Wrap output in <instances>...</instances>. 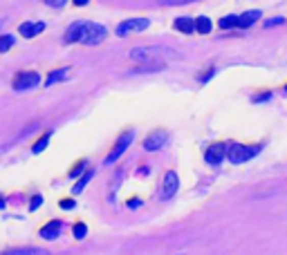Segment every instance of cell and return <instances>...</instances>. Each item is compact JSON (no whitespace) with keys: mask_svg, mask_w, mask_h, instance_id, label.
<instances>
[{"mask_svg":"<svg viewBox=\"0 0 287 255\" xmlns=\"http://www.w3.org/2000/svg\"><path fill=\"white\" fill-rule=\"evenodd\" d=\"M195 30H198L200 34H209L211 32V20L206 18V16H198V18H195Z\"/></svg>","mask_w":287,"mask_h":255,"instance_id":"20","label":"cell"},{"mask_svg":"<svg viewBox=\"0 0 287 255\" xmlns=\"http://www.w3.org/2000/svg\"><path fill=\"white\" fill-rule=\"evenodd\" d=\"M76 204H74V200H63L61 202V208H63V211H70V208H74Z\"/></svg>","mask_w":287,"mask_h":255,"instance_id":"28","label":"cell"},{"mask_svg":"<svg viewBox=\"0 0 287 255\" xmlns=\"http://www.w3.org/2000/svg\"><path fill=\"white\" fill-rule=\"evenodd\" d=\"M86 235H88V226L83 224V222H79V224L74 226V237H76V240H83Z\"/></svg>","mask_w":287,"mask_h":255,"instance_id":"23","label":"cell"},{"mask_svg":"<svg viewBox=\"0 0 287 255\" xmlns=\"http://www.w3.org/2000/svg\"><path fill=\"white\" fill-rule=\"evenodd\" d=\"M148 173H150V170H148V168H146V166H144V168H142V170H139V173H137V175H139V177H144V175H148Z\"/></svg>","mask_w":287,"mask_h":255,"instance_id":"32","label":"cell"},{"mask_svg":"<svg viewBox=\"0 0 287 255\" xmlns=\"http://www.w3.org/2000/svg\"><path fill=\"white\" fill-rule=\"evenodd\" d=\"M179 59V54L171 47H164V45H150V47H135L131 49V61H137V63H150V61H173Z\"/></svg>","mask_w":287,"mask_h":255,"instance_id":"1","label":"cell"},{"mask_svg":"<svg viewBox=\"0 0 287 255\" xmlns=\"http://www.w3.org/2000/svg\"><path fill=\"white\" fill-rule=\"evenodd\" d=\"M229 155V148L224 144H216V146H211L209 150H206V155H204V159L206 163H211V166H218L224 157Z\"/></svg>","mask_w":287,"mask_h":255,"instance_id":"9","label":"cell"},{"mask_svg":"<svg viewBox=\"0 0 287 255\" xmlns=\"http://www.w3.org/2000/svg\"><path fill=\"white\" fill-rule=\"evenodd\" d=\"M166 67V63H162V61H150V63H142L135 67V74H148V72H162Z\"/></svg>","mask_w":287,"mask_h":255,"instance_id":"14","label":"cell"},{"mask_svg":"<svg viewBox=\"0 0 287 255\" xmlns=\"http://www.w3.org/2000/svg\"><path fill=\"white\" fill-rule=\"evenodd\" d=\"M83 168H86V163H83V161H79L76 166L70 170V177H76V175H81V173H83Z\"/></svg>","mask_w":287,"mask_h":255,"instance_id":"25","label":"cell"},{"mask_svg":"<svg viewBox=\"0 0 287 255\" xmlns=\"http://www.w3.org/2000/svg\"><path fill=\"white\" fill-rule=\"evenodd\" d=\"M148 25H150V20L148 18H131V20H123L121 25H117V36H128V34H133V32H144V30H148Z\"/></svg>","mask_w":287,"mask_h":255,"instance_id":"5","label":"cell"},{"mask_svg":"<svg viewBox=\"0 0 287 255\" xmlns=\"http://www.w3.org/2000/svg\"><path fill=\"white\" fill-rule=\"evenodd\" d=\"M218 25L222 27V30H231V27H240V16H224V18H220V22Z\"/></svg>","mask_w":287,"mask_h":255,"instance_id":"19","label":"cell"},{"mask_svg":"<svg viewBox=\"0 0 287 255\" xmlns=\"http://www.w3.org/2000/svg\"><path fill=\"white\" fill-rule=\"evenodd\" d=\"M43 30H45V22H22V25L18 27L20 36H25V38H34L36 34H41Z\"/></svg>","mask_w":287,"mask_h":255,"instance_id":"12","label":"cell"},{"mask_svg":"<svg viewBox=\"0 0 287 255\" xmlns=\"http://www.w3.org/2000/svg\"><path fill=\"white\" fill-rule=\"evenodd\" d=\"M70 74V70L67 67H61V70H56V72H52V74L47 76V81H45V85H54V83H61V81H65V76Z\"/></svg>","mask_w":287,"mask_h":255,"instance_id":"18","label":"cell"},{"mask_svg":"<svg viewBox=\"0 0 287 255\" xmlns=\"http://www.w3.org/2000/svg\"><path fill=\"white\" fill-rule=\"evenodd\" d=\"M83 34H86V22L79 20V22H72L65 32V43H81L83 41Z\"/></svg>","mask_w":287,"mask_h":255,"instance_id":"10","label":"cell"},{"mask_svg":"<svg viewBox=\"0 0 287 255\" xmlns=\"http://www.w3.org/2000/svg\"><path fill=\"white\" fill-rule=\"evenodd\" d=\"M61 229H63V222L54 219V222L45 224L43 229H41V237H43V240H56V237L61 235Z\"/></svg>","mask_w":287,"mask_h":255,"instance_id":"11","label":"cell"},{"mask_svg":"<svg viewBox=\"0 0 287 255\" xmlns=\"http://www.w3.org/2000/svg\"><path fill=\"white\" fill-rule=\"evenodd\" d=\"M72 3H74V5H76V7H83V5H88V3H90V0H72Z\"/></svg>","mask_w":287,"mask_h":255,"instance_id":"30","label":"cell"},{"mask_svg":"<svg viewBox=\"0 0 287 255\" xmlns=\"http://www.w3.org/2000/svg\"><path fill=\"white\" fill-rule=\"evenodd\" d=\"M285 18H272V20H267V27H276V25H283Z\"/></svg>","mask_w":287,"mask_h":255,"instance_id":"29","label":"cell"},{"mask_svg":"<svg viewBox=\"0 0 287 255\" xmlns=\"http://www.w3.org/2000/svg\"><path fill=\"white\" fill-rule=\"evenodd\" d=\"M65 3H67V0H45V5H49V7H54V9L63 7Z\"/></svg>","mask_w":287,"mask_h":255,"instance_id":"27","label":"cell"},{"mask_svg":"<svg viewBox=\"0 0 287 255\" xmlns=\"http://www.w3.org/2000/svg\"><path fill=\"white\" fill-rule=\"evenodd\" d=\"M175 30L182 32V34H193L195 32V20L193 18H187V16H182V18L175 20Z\"/></svg>","mask_w":287,"mask_h":255,"instance_id":"15","label":"cell"},{"mask_svg":"<svg viewBox=\"0 0 287 255\" xmlns=\"http://www.w3.org/2000/svg\"><path fill=\"white\" fill-rule=\"evenodd\" d=\"M189 3H198V0H162V5H166V7H177V5H189Z\"/></svg>","mask_w":287,"mask_h":255,"instance_id":"24","label":"cell"},{"mask_svg":"<svg viewBox=\"0 0 287 255\" xmlns=\"http://www.w3.org/2000/svg\"><path fill=\"white\" fill-rule=\"evenodd\" d=\"M177 188H179L177 173L175 170H168V173L164 175V184H162V188H160V197L162 200H171V197L177 192Z\"/></svg>","mask_w":287,"mask_h":255,"instance_id":"6","label":"cell"},{"mask_svg":"<svg viewBox=\"0 0 287 255\" xmlns=\"http://www.w3.org/2000/svg\"><path fill=\"white\" fill-rule=\"evenodd\" d=\"M49 137H52V132H45L41 139L36 141V144H34V148H32V152L34 155H38V152H43L45 148H47V144H49Z\"/></svg>","mask_w":287,"mask_h":255,"instance_id":"21","label":"cell"},{"mask_svg":"<svg viewBox=\"0 0 287 255\" xmlns=\"http://www.w3.org/2000/svg\"><path fill=\"white\" fill-rule=\"evenodd\" d=\"M258 18H260V11H258V9L245 11V14H240V27H243V30H247V27H251Z\"/></svg>","mask_w":287,"mask_h":255,"instance_id":"16","label":"cell"},{"mask_svg":"<svg viewBox=\"0 0 287 255\" xmlns=\"http://www.w3.org/2000/svg\"><path fill=\"white\" fill-rule=\"evenodd\" d=\"M92 177H94V168L86 170V173H83V177L79 179V181H76V186H74V188H72V190H74V195H79V192H83V190H86V186L90 184V179H92Z\"/></svg>","mask_w":287,"mask_h":255,"instance_id":"17","label":"cell"},{"mask_svg":"<svg viewBox=\"0 0 287 255\" xmlns=\"http://www.w3.org/2000/svg\"><path fill=\"white\" fill-rule=\"evenodd\" d=\"M285 92H287V85H285Z\"/></svg>","mask_w":287,"mask_h":255,"instance_id":"33","label":"cell"},{"mask_svg":"<svg viewBox=\"0 0 287 255\" xmlns=\"http://www.w3.org/2000/svg\"><path fill=\"white\" fill-rule=\"evenodd\" d=\"M38 83H41V76H38L36 72H20V74L14 78V90L25 92V90H34Z\"/></svg>","mask_w":287,"mask_h":255,"instance_id":"7","label":"cell"},{"mask_svg":"<svg viewBox=\"0 0 287 255\" xmlns=\"http://www.w3.org/2000/svg\"><path fill=\"white\" fill-rule=\"evenodd\" d=\"M133 139H135V132H131V130H128V132H123L119 139H117V144H115V148L110 150V155L106 157V166H110V163H115L117 159H119V157L123 155V152H126L128 148H131V144H133Z\"/></svg>","mask_w":287,"mask_h":255,"instance_id":"3","label":"cell"},{"mask_svg":"<svg viewBox=\"0 0 287 255\" xmlns=\"http://www.w3.org/2000/svg\"><path fill=\"white\" fill-rule=\"evenodd\" d=\"M263 150V146H240V144H233L229 146V161L231 163H245L249 159H254L258 152Z\"/></svg>","mask_w":287,"mask_h":255,"instance_id":"2","label":"cell"},{"mask_svg":"<svg viewBox=\"0 0 287 255\" xmlns=\"http://www.w3.org/2000/svg\"><path fill=\"white\" fill-rule=\"evenodd\" d=\"M41 204H43V197H41V195H36V197H32V204H30V211H36V208H41Z\"/></svg>","mask_w":287,"mask_h":255,"instance_id":"26","label":"cell"},{"mask_svg":"<svg viewBox=\"0 0 287 255\" xmlns=\"http://www.w3.org/2000/svg\"><path fill=\"white\" fill-rule=\"evenodd\" d=\"M168 141V134L164 132V130H155V132H150L148 137L144 139V150L148 152H157L164 148V144Z\"/></svg>","mask_w":287,"mask_h":255,"instance_id":"8","label":"cell"},{"mask_svg":"<svg viewBox=\"0 0 287 255\" xmlns=\"http://www.w3.org/2000/svg\"><path fill=\"white\" fill-rule=\"evenodd\" d=\"M3 255H49L47 248H38V246H20V248H9Z\"/></svg>","mask_w":287,"mask_h":255,"instance_id":"13","label":"cell"},{"mask_svg":"<svg viewBox=\"0 0 287 255\" xmlns=\"http://www.w3.org/2000/svg\"><path fill=\"white\" fill-rule=\"evenodd\" d=\"M108 36V30L99 22H86V34H83V45H99Z\"/></svg>","mask_w":287,"mask_h":255,"instance_id":"4","label":"cell"},{"mask_svg":"<svg viewBox=\"0 0 287 255\" xmlns=\"http://www.w3.org/2000/svg\"><path fill=\"white\" fill-rule=\"evenodd\" d=\"M128 206H131V208H137V206H139V200H131V202H128Z\"/></svg>","mask_w":287,"mask_h":255,"instance_id":"31","label":"cell"},{"mask_svg":"<svg viewBox=\"0 0 287 255\" xmlns=\"http://www.w3.org/2000/svg\"><path fill=\"white\" fill-rule=\"evenodd\" d=\"M14 45V36H9V34H5L3 38H0V52H7V49Z\"/></svg>","mask_w":287,"mask_h":255,"instance_id":"22","label":"cell"}]
</instances>
